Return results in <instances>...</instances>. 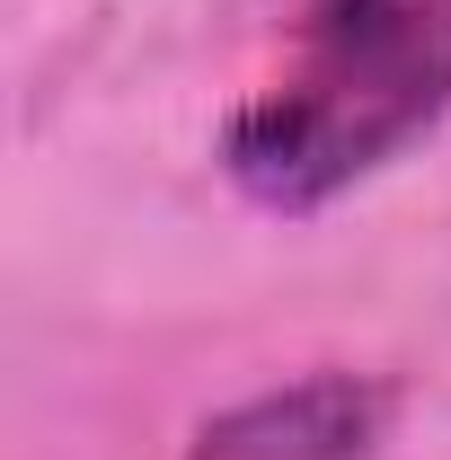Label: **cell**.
<instances>
[{"label":"cell","mask_w":451,"mask_h":460,"mask_svg":"<svg viewBox=\"0 0 451 460\" xmlns=\"http://www.w3.org/2000/svg\"><path fill=\"white\" fill-rule=\"evenodd\" d=\"M451 115V0H301L283 71L222 133L266 213H319Z\"/></svg>","instance_id":"1"},{"label":"cell","mask_w":451,"mask_h":460,"mask_svg":"<svg viewBox=\"0 0 451 460\" xmlns=\"http://www.w3.org/2000/svg\"><path fill=\"white\" fill-rule=\"evenodd\" d=\"M398 425V390L381 372H301L195 425L186 460H372Z\"/></svg>","instance_id":"2"}]
</instances>
